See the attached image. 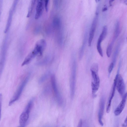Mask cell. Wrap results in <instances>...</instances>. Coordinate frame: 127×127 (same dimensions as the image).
<instances>
[{"label": "cell", "instance_id": "obj_1", "mask_svg": "<svg viewBox=\"0 0 127 127\" xmlns=\"http://www.w3.org/2000/svg\"><path fill=\"white\" fill-rule=\"evenodd\" d=\"M98 65L96 63H94L91 66L90 71L92 77L91 82L92 93L93 97L98 90L100 86V80L98 74Z\"/></svg>", "mask_w": 127, "mask_h": 127}, {"label": "cell", "instance_id": "obj_2", "mask_svg": "<svg viewBox=\"0 0 127 127\" xmlns=\"http://www.w3.org/2000/svg\"><path fill=\"white\" fill-rule=\"evenodd\" d=\"M76 71V64L75 60L72 62L70 80V96L71 98L74 97L75 90Z\"/></svg>", "mask_w": 127, "mask_h": 127}, {"label": "cell", "instance_id": "obj_3", "mask_svg": "<svg viewBox=\"0 0 127 127\" xmlns=\"http://www.w3.org/2000/svg\"><path fill=\"white\" fill-rule=\"evenodd\" d=\"M30 75L27 76L22 81L12 97L10 100L8 104L11 106L19 99L28 81Z\"/></svg>", "mask_w": 127, "mask_h": 127}, {"label": "cell", "instance_id": "obj_4", "mask_svg": "<svg viewBox=\"0 0 127 127\" xmlns=\"http://www.w3.org/2000/svg\"><path fill=\"white\" fill-rule=\"evenodd\" d=\"M33 104V101L30 100L20 115L19 118V123L20 126H25L29 119V114L32 108Z\"/></svg>", "mask_w": 127, "mask_h": 127}, {"label": "cell", "instance_id": "obj_5", "mask_svg": "<svg viewBox=\"0 0 127 127\" xmlns=\"http://www.w3.org/2000/svg\"><path fill=\"white\" fill-rule=\"evenodd\" d=\"M51 82L52 87L56 99L58 103L60 104L62 102V96L59 91L55 75H52L51 77Z\"/></svg>", "mask_w": 127, "mask_h": 127}, {"label": "cell", "instance_id": "obj_6", "mask_svg": "<svg viewBox=\"0 0 127 127\" xmlns=\"http://www.w3.org/2000/svg\"><path fill=\"white\" fill-rule=\"evenodd\" d=\"M116 88L120 95L123 96L125 94V87L122 76L119 74L117 79Z\"/></svg>", "mask_w": 127, "mask_h": 127}, {"label": "cell", "instance_id": "obj_7", "mask_svg": "<svg viewBox=\"0 0 127 127\" xmlns=\"http://www.w3.org/2000/svg\"><path fill=\"white\" fill-rule=\"evenodd\" d=\"M119 74L117 73L114 79L113 84L110 96L109 97L106 107V112L109 113L110 111L111 103L113 98L114 95L115 90L116 88V84L117 77Z\"/></svg>", "mask_w": 127, "mask_h": 127}, {"label": "cell", "instance_id": "obj_8", "mask_svg": "<svg viewBox=\"0 0 127 127\" xmlns=\"http://www.w3.org/2000/svg\"><path fill=\"white\" fill-rule=\"evenodd\" d=\"M105 104V98L103 96L101 98L99 102V109L98 113V120L100 125L101 126H103V123L102 119L103 115L104 106Z\"/></svg>", "mask_w": 127, "mask_h": 127}, {"label": "cell", "instance_id": "obj_9", "mask_svg": "<svg viewBox=\"0 0 127 127\" xmlns=\"http://www.w3.org/2000/svg\"><path fill=\"white\" fill-rule=\"evenodd\" d=\"M127 93L122 96L123 98L120 103L114 111V114L116 116H119L122 112L125 105L127 98Z\"/></svg>", "mask_w": 127, "mask_h": 127}, {"label": "cell", "instance_id": "obj_10", "mask_svg": "<svg viewBox=\"0 0 127 127\" xmlns=\"http://www.w3.org/2000/svg\"><path fill=\"white\" fill-rule=\"evenodd\" d=\"M38 54H39V53L37 51L36 48L34 47L32 51L25 58L21 66H23L28 64Z\"/></svg>", "mask_w": 127, "mask_h": 127}, {"label": "cell", "instance_id": "obj_11", "mask_svg": "<svg viewBox=\"0 0 127 127\" xmlns=\"http://www.w3.org/2000/svg\"><path fill=\"white\" fill-rule=\"evenodd\" d=\"M46 45V41L44 39H41L37 41L34 47L37 50L39 54L41 55L45 49Z\"/></svg>", "mask_w": 127, "mask_h": 127}, {"label": "cell", "instance_id": "obj_12", "mask_svg": "<svg viewBox=\"0 0 127 127\" xmlns=\"http://www.w3.org/2000/svg\"><path fill=\"white\" fill-rule=\"evenodd\" d=\"M43 3L42 0H38L36 7L35 18L36 19H39L42 15L43 9Z\"/></svg>", "mask_w": 127, "mask_h": 127}, {"label": "cell", "instance_id": "obj_13", "mask_svg": "<svg viewBox=\"0 0 127 127\" xmlns=\"http://www.w3.org/2000/svg\"><path fill=\"white\" fill-rule=\"evenodd\" d=\"M14 5L15 4L13 5V6L12 7V8H11L10 9L9 12V15L7 20V23L4 31L5 33H6L7 32L10 26L12 20L13 10H14Z\"/></svg>", "mask_w": 127, "mask_h": 127}, {"label": "cell", "instance_id": "obj_14", "mask_svg": "<svg viewBox=\"0 0 127 127\" xmlns=\"http://www.w3.org/2000/svg\"><path fill=\"white\" fill-rule=\"evenodd\" d=\"M53 25L54 28L55 29H58L60 28L61 21L59 17H56L54 18L53 20Z\"/></svg>", "mask_w": 127, "mask_h": 127}, {"label": "cell", "instance_id": "obj_15", "mask_svg": "<svg viewBox=\"0 0 127 127\" xmlns=\"http://www.w3.org/2000/svg\"><path fill=\"white\" fill-rule=\"evenodd\" d=\"M107 32V27L106 26H104L103 28L102 32L99 36L98 40L101 42L106 37Z\"/></svg>", "mask_w": 127, "mask_h": 127}, {"label": "cell", "instance_id": "obj_16", "mask_svg": "<svg viewBox=\"0 0 127 127\" xmlns=\"http://www.w3.org/2000/svg\"><path fill=\"white\" fill-rule=\"evenodd\" d=\"M35 3V0H32L31 1L29 7L28 13L27 15V17H29L31 15Z\"/></svg>", "mask_w": 127, "mask_h": 127}, {"label": "cell", "instance_id": "obj_17", "mask_svg": "<svg viewBox=\"0 0 127 127\" xmlns=\"http://www.w3.org/2000/svg\"><path fill=\"white\" fill-rule=\"evenodd\" d=\"M114 41L112 40V41L107 46L106 50V54L108 57H109L110 56L113 43Z\"/></svg>", "mask_w": 127, "mask_h": 127}, {"label": "cell", "instance_id": "obj_18", "mask_svg": "<svg viewBox=\"0 0 127 127\" xmlns=\"http://www.w3.org/2000/svg\"><path fill=\"white\" fill-rule=\"evenodd\" d=\"M119 22H118L117 23L116 26L114 33L113 38V39L114 40H115V39L118 36L119 32Z\"/></svg>", "mask_w": 127, "mask_h": 127}, {"label": "cell", "instance_id": "obj_19", "mask_svg": "<svg viewBox=\"0 0 127 127\" xmlns=\"http://www.w3.org/2000/svg\"><path fill=\"white\" fill-rule=\"evenodd\" d=\"M101 42L97 41L96 47L98 52L100 55L102 57L103 56V53L101 46Z\"/></svg>", "mask_w": 127, "mask_h": 127}, {"label": "cell", "instance_id": "obj_20", "mask_svg": "<svg viewBox=\"0 0 127 127\" xmlns=\"http://www.w3.org/2000/svg\"><path fill=\"white\" fill-rule=\"evenodd\" d=\"M119 49L118 48H116L113 55L112 57V62L114 64L116 62L117 55L119 53Z\"/></svg>", "mask_w": 127, "mask_h": 127}, {"label": "cell", "instance_id": "obj_21", "mask_svg": "<svg viewBox=\"0 0 127 127\" xmlns=\"http://www.w3.org/2000/svg\"><path fill=\"white\" fill-rule=\"evenodd\" d=\"M114 64L112 62L110 64L108 69L109 74H110L111 72L114 68Z\"/></svg>", "mask_w": 127, "mask_h": 127}, {"label": "cell", "instance_id": "obj_22", "mask_svg": "<svg viewBox=\"0 0 127 127\" xmlns=\"http://www.w3.org/2000/svg\"><path fill=\"white\" fill-rule=\"evenodd\" d=\"M2 94L0 93V120L1 117V106L2 101Z\"/></svg>", "mask_w": 127, "mask_h": 127}, {"label": "cell", "instance_id": "obj_23", "mask_svg": "<svg viewBox=\"0 0 127 127\" xmlns=\"http://www.w3.org/2000/svg\"><path fill=\"white\" fill-rule=\"evenodd\" d=\"M49 0H45L44 1V6L45 10L46 12H47L48 10V5Z\"/></svg>", "mask_w": 127, "mask_h": 127}, {"label": "cell", "instance_id": "obj_24", "mask_svg": "<svg viewBox=\"0 0 127 127\" xmlns=\"http://www.w3.org/2000/svg\"><path fill=\"white\" fill-rule=\"evenodd\" d=\"M82 120L81 119H80L78 123L77 127H82Z\"/></svg>", "mask_w": 127, "mask_h": 127}, {"label": "cell", "instance_id": "obj_25", "mask_svg": "<svg viewBox=\"0 0 127 127\" xmlns=\"http://www.w3.org/2000/svg\"><path fill=\"white\" fill-rule=\"evenodd\" d=\"M122 126V127H127V118L126 117L123 124Z\"/></svg>", "mask_w": 127, "mask_h": 127}, {"label": "cell", "instance_id": "obj_26", "mask_svg": "<svg viewBox=\"0 0 127 127\" xmlns=\"http://www.w3.org/2000/svg\"><path fill=\"white\" fill-rule=\"evenodd\" d=\"M107 10V7L106 6H105L102 9V11L103 12H104L106 11Z\"/></svg>", "mask_w": 127, "mask_h": 127}, {"label": "cell", "instance_id": "obj_27", "mask_svg": "<svg viewBox=\"0 0 127 127\" xmlns=\"http://www.w3.org/2000/svg\"><path fill=\"white\" fill-rule=\"evenodd\" d=\"M113 1V0H110L109 1V3L110 6L112 5V3Z\"/></svg>", "mask_w": 127, "mask_h": 127}, {"label": "cell", "instance_id": "obj_28", "mask_svg": "<svg viewBox=\"0 0 127 127\" xmlns=\"http://www.w3.org/2000/svg\"><path fill=\"white\" fill-rule=\"evenodd\" d=\"M25 127V126H18L17 127Z\"/></svg>", "mask_w": 127, "mask_h": 127}, {"label": "cell", "instance_id": "obj_29", "mask_svg": "<svg viewBox=\"0 0 127 127\" xmlns=\"http://www.w3.org/2000/svg\"></svg>", "mask_w": 127, "mask_h": 127}, {"label": "cell", "instance_id": "obj_30", "mask_svg": "<svg viewBox=\"0 0 127 127\" xmlns=\"http://www.w3.org/2000/svg\"><path fill=\"white\" fill-rule=\"evenodd\" d=\"M63 127H65V126H64Z\"/></svg>", "mask_w": 127, "mask_h": 127}]
</instances>
